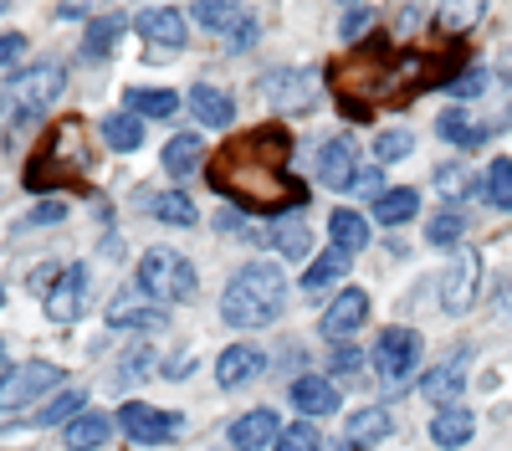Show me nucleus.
<instances>
[{
    "label": "nucleus",
    "mask_w": 512,
    "mask_h": 451,
    "mask_svg": "<svg viewBox=\"0 0 512 451\" xmlns=\"http://www.w3.org/2000/svg\"><path fill=\"white\" fill-rule=\"evenodd\" d=\"M297 139L282 123H262V129H246L236 139H226L216 154L205 159V180L216 195L236 200L251 216H282L308 205V185L287 175Z\"/></svg>",
    "instance_id": "nucleus-1"
},
{
    "label": "nucleus",
    "mask_w": 512,
    "mask_h": 451,
    "mask_svg": "<svg viewBox=\"0 0 512 451\" xmlns=\"http://www.w3.org/2000/svg\"><path fill=\"white\" fill-rule=\"evenodd\" d=\"M456 57L441 52H395L384 36H374L369 47L338 57L328 67V88L344 103V113L364 118L369 108H410V98L456 82Z\"/></svg>",
    "instance_id": "nucleus-2"
},
{
    "label": "nucleus",
    "mask_w": 512,
    "mask_h": 451,
    "mask_svg": "<svg viewBox=\"0 0 512 451\" xmlns=\"http://www.w3.org/2000/svg\"><path fill=\"white\" fill-rule=\"evenodd\" d=\"M93 170V154H88V134H82V118H57L47 129V144H41L26 164V190L47 195V190H67L82 185V175Z\"/></svg>",
    "instance_id": "nucleus-3"
},
{
    "label": "nucleus",
    "mask_w": 512,
    "mask_h": 451,
    "mask_svg": "<svg viewBox=\"0 0 512 451\" xmlns=\"http://www.w3.org/2000/svg\"><path fill=\"white\" fill-rule=\"evenodd\" d=\"M287 308V277L267 262H251L241 267L231 282H226V293H221V318L231 328H272Z\"/></svg>",
    "instance_id": "nucleus-4"
},
{
    "label": "nucleus",
    "mask_w": 512,
    "mask_h": 451,
    "mask_svg": "<svg viewBox=\"0 0 512 451\" xmlns=\"http://www.w3.org/2000/svg\"><path fill=\"white\" fill-rule=\"evenodd\" d=\"M67 88V67L62 62H31L26 72H16L6 82V93H0V113L11 123H31L41 118V108L57 103V93Z\"/></svg>",
    "instance_id": "nucleus-5"
},
{
    "label": "nucleus",
    "mask_w": 512,
    "mask_h": 451,
    "mask_svg": "<svg viewBox=\"0 0 512 451\" xmlns=\"http://www.w3.org/2000/svg\"><path fill=\"white\" fill-rule=\"evenodd\" d=\"M195 267L190 257L169 252V246H149V252L139 257V287L154 298V308H169V303H185L195 298Z\"/></svg>",
    "instance_id": "nucleus-6"
},
{
    "label": "nucleus",
    "mask_w": 512,
    "mask_h": 451,
    "mask_svg": "<svg viewBox=\"0 0 512 451\" xmlns=\"http://www.w3.org/2000/svg\"><path fill=\"white\" fill-rule=\"evenodd\" d=\"M52 385H62V369L47 359H31V364H11L0 375V416H16V410L36 405Z\"/></svg>",
    "instance_id": "nucleus-7"
},
{
    "label": "nucleus",
    "mask_w": 512,
    "mask_h": 451,
    "mask_svg": "<svg viewBox=\"0 0 512 451\" xmlns=\"http://www.w3.org/2000/svg\"><path fill=\"white\" fill-rule=\"evenodd\" d=\"M118 426H123L128 441H139V446H164V441H175L185 431V416H175V410H154L144 400H123Z\"/></svg>",
    "instance_id": "nucleus-8"
},
{
    "label": "nucleus",
    "mask_w": 512,
    "mask_h": 451,
    "mask_svg": "<svg viewBox=\"0 0 512 451\" xmlns=\"http://www.w3.org/2000/svg\"><path fill=\"white\" fill-rule=\"evenodd\" d=\"M420 334H415V328H384V334H379V344H374V369H379V375L384 380H390V385H405L410 380V369L420 364Z\"/></svg>",
    "instance_id": "nucleus-9"
},
{
    "label": "nucleus",
    "mask_w": 512,
    "mask_h": 451,
    "mask_svg": "<svg viewBox=\"0 0 512 451\" xmlns=\"http://www.w3.org/2000/svg\"><path fill=\"white\" fill-rule=\"evenodd\" d=\"M477 287H482V252H456V262L446 267V277H441V308L451 313V318H461V313H472V303H477Z\"/></svg>",
    "instance_id": "nucleus-10"
},
{
    "label": "nucleus",
    "mask_w": 512,
    "mask_h": 451,
    "mask_svg": "<svg viewBox=\"0 0 512 451\" xmlns=\"http://www.w3.org/2000/svg\"><path fill=\"white\" fill-rule=\"evenodd\" d=\"M262 98L272 103V108H282V113H308L313 103H318V77L313 72H272V77H262Z\"/></svg>",
    "instance_id": "nucleus-11"
},
{
    "label": "nucleus",
    "mask_w": 512,
    "mask_h": 451,
    "mask_svg": "<svg viewBox=\"0 0 512 451\" xmlns=\"http://www.w3.org/2000/svg\"><path fill=\"white\" fill-rule=\"evenodd\" d=\"M262 375H267V349H256V344H231L216 359V385L221 390H241Z\"/></svg>",
    "instance_id": "nucleus-12"
},
{
    "label": "nucleus",
    "mask_w": 512,
    "mask_h": 451,
    "mask_svg": "<svg viewBox=\"0 0 512 451\" xmlns=\"http://www.w3.org/2000/svg\"><path fill=\"white\" fill-rule=\"evenodd\" d=\"M134 31L149 41V47H164V52H180L185 47V16L175 6H149L134 16Z\"/></svg>",
    "instance_id": "nucleus-13"
},
{
    "label": "nucleus",
    "mask_w": 512,
    "mask_h": 451,
    "mask_svg": "<svg viewBox=\"0 0 512 451\" xmlns=\"http://www.w3.org/2000/svg\"><path fill=\"white\" fill-rule=\"evenodd\" d=\"M369 318V293L364 287H344L333 303H328V313H323V339H344V334H354V328Z\"/></svg>",
    "instance_id": "nucleus-14"
},
{
    "label": "nucleus",
    "mask_w": 512,
    "mask_h": 451,
    "mask_svg": "<svg viewBox=\"0 0 512 451\" xmlns=\"http://www.w3.org/2000/svg\"><path fill=\"white\" fill-rule=\"evenodd\" d=\"M466 359H472V349L461 344V354L451 364H436V369H425V380H420V395L425 400H441V405H456V395L466 390Z\"/></svg>",
    "instance_id": "nucleus-15"
},
{
    "label": "nucleus",
    "mask_w": 512,
    "mask_h": 451,
    "mask_svg": "<svg viewBox=\"0 0 512 451\" xmlns=\"http://www.w3.org/2000/svg\"><path fill=\"white\" fill-rule=\"evenodd\" d=\"M82 298H88V272H82V267H62L57 287L47 293V313H52V323H72V318L82 313Z\"/></svg>",
    "instance_id": "nucleus-16"
},
{
    "label": "nucleus",
    "mask_w": 512,
    "mask_h": 451,
    "mask_svg": "<svg viewBox=\"0 0 512 451\" xmlns=\"http://www.w3.org/2000/svg\"><path fill=\"white\" fill-rule=\"evenodd\" d=\"M282 426L272 410H246L241 421H231V446L236 451H262V446H277Z\"/></svg>",
    "instance_id": "nucleus-17"
},
{
    "label": "nucleus",
    "mask_w": 512,
    "mask_h": 451,
    "mask_svg": "<svg viewBox=\"0 0 512 451\" xmlns=\"http://www.w3.org/2000/svg\"><path fill=\"white\" fill-rule=\"evenodd\" d=\"M318 175H323V185L328 190H354V144L349 139H328L323 149H318Z\"/></svg>",
    "instance_id": "nucleus-18"
},
{
    "label": "nucleus",
    "mask_w": 512,
    "mask_h": 451,
    "mask_svg": "<svg viewBox=\"0 0 512 451\" xmlns=\"http://www.w3.org/2000/svg\"><path fill=\"white\" fill-rule=\"evenodd\" d=\"M472 436H477V416H472L466 405H446L441 416L431 421V441H436L441 451H461Z\"/></svg>",
    "instance_id": "nucleus-19"
},
{
    "label": "nucleus",
    "mask_w": 512,
    "mask_h": 451,
    "mask_svg": "<svg viewBox=\"0 0 512 451\" xmlns=\"http://www.w3.org/2000/svg\"><path fill=\"white\" fill-rule=\"evenodd\" d=\"M190 108H195V118L205 123V129H231V123H236L231 93L210 88V82H195V88H190Z\"/></svg>",
    "instance_id": "nucleus-20"
},
{
    "label": "nucleus",
    "mask_w": 512,
    "mask_h": 451,
    "mask_svg": "<svg viewBox=\"0 0 512 451\" xmlns=\"http://www.w3.org/2000/svg\"><path fill=\"white\" fill-rule=\"evenodd\" d=\"M108 323H113V328H144V334H154V328L169 323V308H149V303H139V298L118 293V298L108 303Z\"/></svg>",
    "instance_id": "nucleus-21"
},
{
    "label": "nucleus",
    "mask_w": 512,
    "mask_h": 451,
    "mask_svg": "<svg viewBox=\"0 0 512 451\" xmlns=\"http://www.w3.org/2000/svg\"><path fill=\"white\" fill-rule=\"evenodd\" d=\"M292 405L303 410V416H333V410H338V390L323 375H303V380H292Z\"/></svg>",
    "instance_id": "nucleus-22"
},
{
    "label": "nucleus",
    "mask_w": 512,
    "mask_h": 451,
    "mask_svg": "<svg viewBox=\"0 0 512 451\" xmlns=\"http://www.w3.org/2000/svg\"><path fill=\"white\" fill-rule=\"evenodd\" d=\"M436 129H441V139L456 144V149H477V144H487V129H482V123H472L466 103H451V108L436 118Z\"/></svg>",
    "instance_id": "nucleus-23"
},
{
    "label": "nucleus",
    "mask_w": 512,
    "mask_h": 451,
    "mask_svg": "<svg viewBox=\"0 0 512 451\" xmlns=\"http://www.w3.org/2000/svg\"><path fill=\"white\" fill-rule=\"evenodd\" d=\"M108 436H113V421L98 416V410H82V416L62 431V446L67 451H98V446H108Z\"/></svg>",
    "instance_id": "nucleus-24"
},
{
    "label": "nucleus",
    "mask_w": 512,
    "mask_h": 451,
    "mask_svg": "<svg viewBox=\"0 0 512 451\" xmlns=\"http://www.w3.org/2000/svg\"><path fill=\"white\" fill-rule=\"evenodd\" d=\"M123 108L139 113V118H175L180 113V93H169V88H128Z\"/></svg>",
    "instance_id": "nucleus-25"
},
{
    "label": "nucleus",
    "mask_w": 512,
    "mask_h": 451,
    "mask_svg": "<svg viewBox=\"0 0 512 451\" xmlns=\"http://www.w3.org/2000/svg\"><path fill=\"white\" fill-rule=\"evenodd\" d=\"M328 236H333V252L354 257V252H364V246H369V221L354 216V211H333L328 216Z\"/></svg>",
    "instance_id": "nucleus-26"
},
{
    "label": "nucleus",
    "mask_w": 512,
    "mask_h": 451,
    "mask_svg": "<svg viewBox=\"0 0 512 451\" xmlns=\"http://www.w3.org/2000/svg\"><path fill=\"white\" fill-rule=\"evenodd\" d=\"M390 431H395V421H390V410H379V405L349 416V446H379Z\"/></svg>",
    "instance_id": "nucleus-27"
},
{
    "label": "nucleus",
    "mask_w": 512,
    "mask_h": 451,
    "mask_svg": "<svg viewBox=\"0 0 512 451\" xmlns=\"http://www.w3.org/2000/svg\"><path fill=\"white\" fill-rule=\"evenodd\" d=\"M103 139H108V149H118V154H134L139 144H144V118L139 113H108L103 118Z\"/></svg>",
    "instance_id": "nucleus-28"
},
{
    "label": "nucleus",
    "mask_w": 512,
    "mask_h": 451,
    "mask_svg": "<svg viewBox=\"0 0 512 451\" xmlns=\"http://www.w3.org/2000/svg\"><path fill=\"white\" fill-rule=\"evenodd\" d=\"M200 159H205V144H200L195 134H175V139L164 144V170L175 175V180L195 175V170H200Z\"/></svg>",
    "instance_id": "nucleus-29"
},
{
    "label": "nucleus",
    "mask_w": 512,
    "mask_h": 451,
    "mask_svg": "<svg viewBox=\"0 0 512 451\" xmlns=\"http://www.w3.org/2000/svg\"><path fill=\"white\" fill-rule=\"evenodd\" d=\"M118 36H123V16H98V21H88V31H82V57L103 62V57L118 47Z\"/></svg>",
    "instance_id": "nucleus-30"
},
{
    "label": "nucleus",
    "mask_w": 512,
    "mask_h": 451,
    "mask_svg": "<svg viewBox=\"0 0 512 451\" xmlns=\"http://www.w3.org/2000/svg\"><path fill=\"white\" fill-rule=\"evenodd\" d=\"M415 211H420V195H415L410 185H400V190H384V195L374 200V221H379V226H405Z\"/></svg>",
    "instance_id": "nucleus-31"
},
{
    "label": "nucleus",
    "mask_w": 512,
    "mask_h": 451,
    "mask_svg": "<svg viewBox=\"0 0 512 451\" xmlns=\"http://www.w3.org/2000/svg\"><path fill=\"white\" fill-rule=\"evenodd\" d=\"M154 216H159L164 226H195V221H200L195 200H190L185 190H169V195H159V200H154Z\"/></svg>",
    "instance_id": "nucleus-32"
},
{
    "label": "nucleus",
    "mask_w": 512,
    "mask_h": 451,
    "mask_svg": "<svg viewBox=\"0 0 512 451\" xmlns=\"http://www.w3.org/2000/svg\"><path fill=\"white\" fill-rule=\"evenodd\" d=\"M482 185H487L492 211H512V159H492V170L482 175Z\"/></svg>",
    "instance_id": "nucleus-33"
},
{
    "label": "nucleus",
    "mask_w": 512,
    "mask_h": 451,
    "mask_svg": "<svg viewBox=\"0 0 512 451\" xmlns=\"http://www.w3.org/2000/svg\"><path fill=\"white\" fill-rule=\"evenodd\" d=\"M190 16H195L205 31H231V26L246 21V11H241V6H226V0H200Z\"/></svg>",
    "instance_id": "nucleus-34"
},
{
    "label": "nucleus",
    "mask_w": 512,
    "mask_h": 451,
    "mask_svg": "<svg viewBox=\"0 0 512 451\" xmlns=\"http://www.w3.org/2000/svg\"><path fill=\"white\" fill-rule=\"evenodd\" d=\"M344 272H349V257H344V252H323V257L303 272V287H308V293H318L323 282H338Z\"/></svg>",
    "instance_id": "nucleus-35"
},
{
    "label": "nucleus",
    "mask_w": 512,
    "mask_h": 451,
    "mask_svg": "<svg viewBox=\"0 0 512 451\" xmlns=\"http://www.w3.org/2000/svg\"><path fill=\"white\" fill-rule=\"evenodd\" d=\"M262 241H272V246H277V252H282L287 262L308 257V226H277V231H267Z\"/></svg>",
    "instance_id": "nucleus-36"
},
{
    "label": "nucleus",
    "mask_w": 512,
    "mask_h": 451,
    "mask_svg": "<svg viewBox=\"0 0 512 451\" xmlns=\"http://www.w3.org/2000/svg\"><path fill=\"white\" fill-rule=\"evenodd\" d=\"M410 149H415L410 129H384V134L374 139V159H379V164H395V159H405Z\"/></svg>",
    "instance_id": "nucleus-37"
},
{
    "label": "nucleus",
    "mask_w": 512,
    "mask_h": 451,
    "mask_svg": "<svg viewBox=\"0 0 512 451\" xmlns=\"http://www.w3.org/2000/svg\"><path fill=\"white\" fill-rule=\"evenodd\" d=\"M77 410H82V390H62L47 410H41V426H62V421L72 426V421H77Z\"/></svg>",
    "instance_id": "nucleus-38"
},
{
    "label": "nucleus",
    "mask_w": 512,
    "mask_h": 451,
    "mask_svg": "<svg viewBox=\"0 0 512 451\" xmlns=\"http://www.w3.org/2000/svg\"><path fill=\"white\" fill-rule=\"evenodd\" d=\"M461 231H466V221L456 211H441L431 226H425V241H431V246H451V241H461Z\"/></svg>",
    "instance_id": "nucleus-39"
},
{
    "label": "nucleus",
    "mask_w": 512,
    "mask_h": 451,
    "mask_svg": "<svg viewBox=\"0 0 512 451\" xmlns=\"http://www.w3.org/2000/svg\"><path fill=\"white\" fill-rule=\"evenodd\" d=\"M277 451H318V431L308 421H292L282 436H277Z\"/></svg>",
    "instance_id": "nucleus-40"
},
{
    "label": "nucleus",
    "mask_w": 512,
    "mask_h": 451,
    "mask_svg": "<svg viewBox=\"0 0 512 451\" xmlns=\"http://www.w3.org/2000/svg\"><path fill=\"white\" fill-rule=\"evenodd\" d=\"M328 369H333V375H359V369H364V349L338 344V349H333V359H328Z\"/></svg>",
    "instance_id": "nucleus-41"
},
{
    "label": "nucleus",
    "mask_w": 512,
    "mask_h": 451,
    "mask_svg": "<svg viewBox=\"0 0 512 451\" xmlns=\"http://www.w3.org/2000/svg\"><path fill=\"white\" fill-rule=\"evenodd\" d=\"M369 26H374V11H369V6H349V11H344V21H338V31H344L349 41H354V36H364Z\"/></svg>",
    "instance_id": "nucleus-42"
},
{
    "label": "nucleus",
    "mask_w": 512,
    "mask_h": 451,
    "mask_svg": "<svg viewBox=\"0 0 512 451\" xmlns=\"http://www.w3.org/2000/svg\"><path fill=\"white\" fill-rule=\"evenodd\" d=\"M436 190L441 195H461L466 190V170H461V164H441V170H436Z\"/></svg>",
    "instance_id": "nucleus-43"
},
{
    "label": "nucleus",
    "mask_w": 512,
    "mask_h": 451,
    "mask_svg": "<svg viewBox=\"0 0 512 451\" xmlns=\"http://www.w3.org/2000/svg\"><path fill=\"white\" fill-rule=\"evenodd\" d=\"M21 57H26V36L6 31V36H0V72H6V67H16Z\"/></svg>",
    "instance_id": "nucleus-44"
},
{
    "label": "nucleus",
    "mask_w": 512,
    "mask_h": 451,
    "mask_svg": "<svg viewBox=\"0 0 512 451\" xmlns=\"http://www.w3.org/2000/svg\"><path fill=\"white\" fill-rule=\"evenodd\" d=\"M62 216H67V205H62V200H36V211H31L26 226H57Z\"/></svg>",
    "instance_id": "nucleus-45"
},
{
    "label": "nucleus",
    "mask_w": 512,
    "mask_h": 451,
    "mask_svg": "<svg viewBox=\"0 0 512 451\" xmlns=\"http://www.w3.org/2000/svg\"><path fill=\"white\" fill-rule=\"evenodd\" d=\"M482 88H487V72H466V77L451 82V98H477Z\"/></svg>",
    "instance_id": "nucleus-46"
},
{
    "label": "nucleus",
    "mask_w": 512,
    "mask_h": 451,
    "mask_svg": "<svg viewBox=\"0 0 512 451\" xmlns=\"http://www.w3.org/2000/svg\"><path fill=\"white\" fill-rule=\"evenodd\" d=\"M256 36H262V26H256V16H246V21L231 31V52H246V47H256Z\"/></svg>",
    "instance_id": "nucleus-47"
},
{
    "label": "nucleus",
    "mask_w": 512,
    "mask_h": 451,
    "mask_svg": "<svg viewBox=\"0 0 512 451\" xmlns=\"http://www.w3.org/2000/svg\"><path fill=\"white\" fill-rule=\"evenodd\" d=\"M57 277H62V272H57V262H41V267L31 272V293H52Z\"/></svg>",
    "instance_id": "nucleus-48"
},
{
    "label": "nucleus",
    "mask_w": 512,
    "mask_h": 451,
    "mask_svg": "<svg viewBox=\"0 0 512 451\" xmlns=\"http://www.w3.org/2000/svg\"><path fill=\"white\" fill-rule=\"evenodd\" d=\"M379 185H384V180H379V170H374V164H369V170H359V175H354V195H374V200H379V195H384Z\"/></svg>",
    "instance_id": "nucleus-49"
},
{
    "label": "nucleus",
    "mask_w": 512,
    "mask_h": 451,
    "mask_svg": "<svg viewBox=\"0 0 512 451\" xmlns=\"http://www.w3.org/2000/svg\"><path fill=\"white\" fill-rule=\"evenodd\" d=\"M216 226H221V231H241V216H236V211H221Z\"/></svg>",
    "instance_id": "nucleus-50"
},
{
    "label": "nucleus",
    "mask_w": 512,
    "mask_h": 451,
    "mask_svg": "<svg viewBox=\"0 0 512 451\" xmlns=\"http://www.w3.org/2000/svg\"><path fill=\"white\" fill-rule=\"evenodd\" d=\"M497 313H507V318H512V293H507V298H502V308H497Z\"/></svg>",
    "instance_id": "nucleus-51"
},
{
    "label": "nucleus",
    "mask_w": 512,
    "mask_h": 451,
    "mask_svg": "<svg viewBox=\"0 0 512 451\" xmlns=\"http://www.w3.org/2000/svg\"><path fill=\"white\" fill-rule=\"evenodd\" d=\"M0 303H6V282H0Z\"/></svg>",
    "instance_id": "nucleus-52"
},
{
    "label": "nucleus",
    "mask_w": 512,
    "mask_h": 451,
    "mask_svg": "<svg viewBox=\"0 0 512 451\" xmlns=\"http://www.w3.org/2000/svg\"><path fill=\"white\" fill-rule=\"evenodd\" d=\"M0 364H6V344H0Z\"/></svg>",
    "instance_id": "nucleus-53"
}]
</instances>
